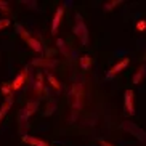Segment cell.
<instances>
[{
  "instance_id": "1",
  "label": "cell",
  "mask_w": 146,
  "mask_h": 146,
  "mask_svg": "<svg viewBox=\"0 0 146 146\" xmlns=\"http://www.w3.org/2000/svg\"><path fill=\"white\" fill-rule=\"evenodd\" d=\"M74 34L80 39L82 45H88V29H87L84 18L80 15H76V26H74Z\"/></svg>"
},
{
  "instance_id": "2",
  "label": "cell",
  "mask_w": 146,
  "mask_h": 146,
  "mask_svg": "<svg viewBox=\"0 0 146 146\" xmlns=\"http://www.w3.org/2000/svg\"><path fill=\"white\" fill-rule=\"evenodd\" d=\"M18 31H19V35L23 37V40H24V42H26L27 45H29V47L32 48V50H34V52L42 53V45H40L39 40L34 39V37H31L29 32H26V29H24L23 26H19V24H18Z\"/></svg>"
},
{
  "instance_id": "3",
  "label": "cell",
  "mask_w": 146,
  "mask_h": 146,
  "mask_svg": "<svg viewBox=\"0 0 146 146\" xmlns=\"http://www.w3.org/2000/svg\"><path fill=\"white\" fill-rule=\"evenodd\" d=\"M133 90H130V88H127L124 93V106H125V112L127 114H130V116H133L135 114V104H133Z\"/></svg>"
},
{
  "instance_id": "4",
  "label": "cell",
  "mask_w": 146,
  "mask_h": 146,
  "mask_svg": "<svg viewBox=\"0 0 146 146\" xmlns=\"http://www.w3.org/2000/svg\"><path fill=\"white\" fill-rule=\"evenodd\" d=\"M129 63H130V58H124V60H120L117 64H114L111 69H109V72L106 74V79H112L114 76H117L122 69H125L127 66H129Z\"/></svg>"
},
{
  "instance_id": "5",
  "label": "cell",
  "mask_w": 146,
  "mask_h": 146,
  "mask_svg": "<svg viewBox=\"0 0 146 146\" xmlns=\"http://www.w3.org/2000/svg\"><path fill=\"white\" fill-rule=\"evenodd\" d=\"M63 13H64V8L63 7H58L55 11V16H53V23H52V34L55 35L58 32V27H60L61 18H63Z\"/></svg>"
},
{
  "instance_id": "6",
  "label": "cell",
  "mask_w": 146,
  "mask_h": 146,
  "mask_svg": "<svg viewBox=\"0 0 146 146\" xmlns=\"http://www.w3.org/2000/svg\"><path fill=\"white\" fill-rule=\"evenodd\" d=\"M24 143H29L32 146H48L47 141H43V140H39V138H34V137H29V135H23L21 138Z\"/></svg>"
},
{
  "instance_id": "7",
  "label": "cell",
  "mask_w": 146,
  "mask_h": 146,
  "mask_svg": "<svg viewBox=\"0 0 146 146\" xmlns=\"http://www.w3.org/2000/svg\"><path fill=\"white\" fill-rule=\"evenodd\" d=\"M24 80H26V74H24V72H19V74L16 76V79L11 82V90H19V88L23 87V84H24Z\"/></svg>"
},
{
  "instance_id": "8",
  "label": "cell",
  "mask_w": 146,
  "mask_h": 146,
  "mask_svg": "<svg viewBox=\"0 0 146 146\" xmlns=\"http://www.w3.org/2000/svg\"><path fill=\"white\" fill-rule=\"evenodd\" d=\"M10 106H11V96H8V98L5 100L3 104H2V108H0V122H2V119L7 116V112H8Z\"/></svg>"
},
{
  "instance_id": "9",
  "label": "cell",
  "mask_w": 146,
  "mask_h": 146,
  "mask_svg": "<svg viewBox=\"0 0 146 146\" xmlns=\"http://www.w3.org/2000/svg\"><path fill=\"white\" fill-rule=\"evenodd\" d=\"M56 63H58V61H53V60H43V58H40V60H34V61H32V64L50 66V68H53V66H56Z\"/></svg>"
},
{
  "instance_id": "10",
  "label": "cell",
  "mask_w": 146,
  "mask_h": 146,
  "mask_svg": "<svg viewBox=\"0 0 146 146\" xmlns=\"http://www.w3.org/2000/svg\"><path fill=\"white\" fill-rule=\"evenodd\" d=\"M37 80H35V92L39 93L40 90H42V87H43V74H42V71L40 72H37Z\"/></svg>"
},
{
  "instance_id": "11",
  "label": "cell",
  "mask_w": 146,
  "mask_h": 146,
  "mask_svg": "<svg viewBox=\"0 0 146 146\" xmlns=\"http://www.w3.org/2000/svg\"><path fill=\"white\" fill-rule=\"evenodd\" d=\"M145 71H146V68H145V66H141V68L138 69V72L135 74V76H133V84H135V85H138V84H140L141 77L145 76Z\"/></svg>"
},
{
  "instance_id": "12",
  "label": "cell",
  "mask_w": 146,
  "mask_h": 146,
  "mask_svg": "<svg viewBox=\"0 0 146 146\" xmlns=\"http://www.w3.org/2000/svg\"><path fill=\"white\" fill-rule=\"evenodd\" d=\"M90 64H92V58L88 55H85V56H82L80 58V66H82L84 71H87V69L90 68Z\"/></svg>"
},
{
  "instance_id": "13",
  "label": "cell",
  "mask_w": 146,
  "mask_h": 146,
  "mask_svg": "<svg viewBox=\"0 0 146 146\" xmlns=\"http://www.w3.org/2000/svg\"><path fill=\"white\" fill-rule=\"evenodd\" d=\"M37 106H39V103H37V101H31V103L26 106V111H24V116H27V117H29L31 114H32V112L35 111V108H37Z\"/></svg>"
},
{
  "instance_id": "14",
  "label": "cell",
  "mask_w": 146,
  "mask_h": 146,
  "mask_svg": "<svg viewBox=\"0 0 146 146\" xmlns=\"http://www.w3.org/2000/svg\"><path fill=\"white\" fill-rule=\"evenodd\" d=\"M47 77H48V82H50V85H52L53 88H55V90H60V88H61V85H60V82L56 80V77H55V76H53V74H48Z\"/></svg>"
},
{
  "instance_id": "15",
  "label": "cell",
  "mask_w": 146,
  "mask_h": 146,
  "mask_svg": "<svg viewBox=\"0 0 146 146\" xmlns=\"http://www.w3.org/2000/svg\"><path fill=\"white\" fill-rule=\"evenodd\" d=\"M56 47L61 50V53H63V55L68 56V48H64V40H63V39H56Z\"/></svg>"
},
{
  "instance_id": "16",
  "label": "cell",
  "mask_w": 146,
  "mask_h": 146,
  "mask_svg": "<svg viewBox=\"0 0 146 146\" xmlns=\"http://www.w3.org/2000/svg\"><path fill=\"white\" fill-rule=\"evenodd\" d=\"M2 93L8 98V96H11V84H3L2 85Z\"/></svg>"
},
{
  "instance_id": "17",
  "label": "cell",
  "mask_w": 146,
  "mask_h": 146,
  "mask_svg": "<svg viewBox=\"0 0 146 146\" xmlns=\"http://www.w3.org/2000/svg\"><path fill=\"white\" fill-rule=\"evenodd\" d=\"M137 31L138 32H145L146 31V19H140L137 23Z\"/></svg>"
},
{
  "instance_id": "18",
  "label": "cell",
  "mask_w": 146,
  "mask_h": 146,
  "mask_svg": "<svg viewBox=\"0 0 146 146\" xmlns=\"http://www.w3.org/2000/svg\"><path fill=\"white\" fill-rule=\"evenodd\" d=\"M119 3H122L120 0H114V2H111V3H106L104 5V11H111V10L114 8V5H119Z\"/></svg>"
},
{
  "instance_id": "19",
  "label": "cell",
  "mask_w": 146,
  "mask_h": 146,
  "mask_svg": "<svg viewBox=\"0 0 146 146\" xmlns=\"http://www.w3.org/2000/svg\"><path fill=\"white\" fill-rule=\"evenodd\" d=\"M0 10H2V11H5V13H8V11H10L8 3H7V2H0Z\"/></svg>"
},
{
  "instance_id": "20",
  "label": "cell",
  "mask_w": 146,
  "mask_h": 146,
  "mask_svg": "<svg viewBox=\"0 0 146 146\" xmlns=\"http://www.w3.org/2000/svg\"><path fill=\"white\" fill-rule=\"evenodd\" d=\"M7 26H10V19H0V29H3Z\"/></svg>"
},
{
  "instance_id": "21",
  "label": "cell",
  "mask_w": 146,
  "mask_h": 146,
  "mask_svg": "<svg viewBox=\"0 0 146 146\" xmlns=\"http://www.w3.org/2000/svg\"><path fill=\"white\" fill-rule=\"evenodd\" d=\"M100 145H101V146H114V145H111V143L104 141V140H100Z\"/></svg>"
}]
</instances>
